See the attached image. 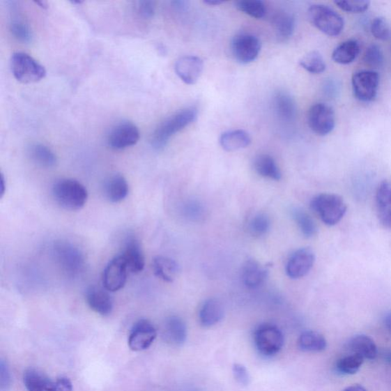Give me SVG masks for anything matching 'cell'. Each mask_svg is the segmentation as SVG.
<instances>
[{
    "instance_id": "31",
    "label": "cell",
    "mask_w": 391,
    "mask_h": 391,
    "mask_svg": "<svg viewBox=\"0 0 391 391\" xmlns=\"http://www.w3.org/2000/svg\"><path fill=\"white\" fill-rule=\"evenodd\" d=\"M360 53V45L355 40H348L339 45L332 52V60L340 65L353 62Z\"/></svg>"
},
{
    "instance_id": "21",
    "label": "cell",
    "mask_w": 391,
    "mask_h": 391,
    "mask_svg": "<svg viewBox=\"0 0 391 391\" xmlns=\"http://www.w3.org/2000/svg\"><path fill=\"white\" fill-rule=\"evenodd\" d=\"M187 337V325L181 318L172 316L167 319L163 328V337L174 346H181Z\"/></svg>"
},
{
    "instance_id": "4",
    "label": "cell",
    "mask_w": 391,
    "mask_h": 391,
    "mask_svg": "<svg viewBox=\"0 0 391 391\" xmlns=\"http://www.w3.org/2000/svg\"><path fill=\"white\" fill-rule=\"evenodd\" d=\"M11 69L15 78L23 84L37 83L46 76L44 66L26 53L13 54Z\"/></svg>"
},
{
    "instance_id": "35",
    "label": "cell",
    "mask_w": 391,
    "mask_h": 391,
    "mask_svg": "<svg viewBox=\"0 0 391 391\" xmlns=\"http://www.w3.org/2000/svg\"><path fill=\"white\" fill-rule=\"evenodd\" d=\"M236 7L254 19L264 18L267 12L266 4L260 0H240L236 3Z\"/></svg>"
},
{
    "instance_id": "39",
    "label": "cell",
    "mask_w": 391,
    "mask_h": 391,
    "mask_svg": "<svg viewBox=\"0 0 391 391\" xmlns=\"http://www.w3.org/2000/svg\"><path fill=\"white\" fill-rule=\"evenodd\" d=\"M270 228V220L265 213L255 215L250 223V233L254 236H265Z\"/></svg>"
},
{
    "instance_id": "41",
    "label": "cell",
    "mask_w": 391,
    "mask_h": 391,
    "mask_svg": "<svg viewBox=\"0 0 391 391\" xmlns=\"http://www.w3.org/2000/svg\"><path fill=\"white\" fill-rule=\"evenodd\" d=\"M372 35L375 38L385 41L389 38L390 33L386 20L382 17L375 18L371 26Z\"/></svg>"
},
{
    "instance_id": "28",
    "label": "cell",
    "mask_w": 391,
    "mask_h": 391,
    "mask_svg": "<svg viewBox=\"0 0 391 391\" xmlns=\"http://www.w3.org/2000/svg\"><path fill=\"white\" fill-rule=\"evenodd\" d=\"M254 169L261 177L275 181L282 179V172L275 159L268 155H260L255 158Z\"/></svg>"
},
{
    "instance_id": "29",
    "label": "cell",
    "mask_w": 391,
    "mask_h": 391,
    "mask_svg": "<svg viewBox=\"0 0 391 391\" xmlns=\"http://www.w3.org/2000/svg\"><path fill=\"white\" fill-rule=\"evenodd\" d=\"M327 346V342L322 334L316 331L303 332L298 339V347L306 353L323 352Z\"/></svg>"
},
{
    "instance_id": "46",
    "label": "cell",
    "mask_w": 391,
    "mask_h": 391,
    "mask_svg": "<svg viewBox=\"0 0 391 391\" xmlns=\"http://www.w3.org/2000/svg\"><path fill=\"white\" fill-rule=\"evenodd\" d=\"M57 391H73V385L71 381L66 377H60L55 382Z\"/></svg>"
},
{
    "instance_id": "49",
    "label": "cell",
    "mask_w": 391,
    "mask_h": 391,
    "mask_svg": "<svg viewBox=\"0 0 391 391\" xmlns=\"http://www.w3.org/2000/svg\"><path fill=\"white\" fill-rule=\"evenodd\" d=\"M385 324L386 325V328L391 335V313H389L385 316Z\"/></svg>"
},
{
    "instance_id": "38",
    "label": "cell",
    "mask_w": 391,
    "mask_h": 391,
    "mask_svg": "<svg viewBox=\"0 0 391 391\" xmlns=\"http://www.w3.org/2000/svg\"><path fill=\"white\" fill-rule=\"evenodd\" d=\"M364 61L373 68H383L385 65V57L381 47L378 45H370L365 52Z\"/></svg>"
},
{
    "instance_id": "8",
    "label": "cell",
    "mask_w": 391,
    "mask_h": 391,
    "mask_svg": "<svg viewBox=\"0 0 391 391\" xmlns=\"http://www.w3.org/2000/svg\"><path fill=\"white\" fill-rule=\"evenodd\" d=\"M308 124L311 130L321 137L330 134L336 125V115L332 107L316 103L309 109Z\"/></svg>"
},
{
    "instance_id": "3",
    "label": "cell",
    "mask_w": 391,
    "mask_h": 391,
    "mask_svg": "<svg viewBox=\"0 0 391 391\" xmlns=\"http://www.w3.org/2000/svg\"><path fill=\"white\" fill-rule=\"evenodd\" d=\"M312 209L325 225H337L347 211V206L340 196L321 194L316 196L310 203Z\"/></svg>"
},
{
    "instance_id": "6",
    "label": "cell",
    "mask_w": 391,
    "mask_h": 391,
    "mask_svg": "<svg viewBox=\"0 0 391 391\" xmlns=\"http://www.w3.org/2000/svg\"><path fill=\"white\" fill-rule=\"evenodd\" d=\"M254 342L259 353L266 357L277 355L284 346V335L277 326L262 324L255 330Z\"/></svg>"
},
{
    "instance_id": "51",
    "label": "cell",
    "mask_w": 391,
    "mask_h": 391,
    "mask_svg": "<svg viewBox=\"0 0 391 391\" xmlns=\"http://www.w3.org/2000/svg\"><path fill=\"white\" fill-rule=\"evenodd\" d=\"M382 356L384 358L385 360L391 365V351H385V352L383 353Z\"/></svg>"
},
{
    "instance_id": "14",
    "label": "cell",
    "mask_w": 391,
    "mask_h": 391,
    "mask_svg": "<svg viewBox=\"0 0 391 391\" xmlns=\"http://www.w3.org/2000/svg\"><path fill=\"white\" fill-rule=\"evenodd\" d=\"M315 262V254L309 248L295 252L287 261L286 273L292 279L305 277L312 269Z\"/></svg>"
},
{
    "instance_id": "48",
    "label": "cell",
    "mask_w": 391,
    "mask_h": 391,
    "mask_svg": "<svg viewBox=\"0 0 391 391\" xmlns=\"http://www.w3.org/2000/svg\"><path fill=\"white\" fill-rule=\"evenodd\" d=\"M343 391H367V390L362 387V385H355L350 387L346 388Z\"/></svg>"
},
{
    "instance_id": "12",
    "label": "cell",
    "mask_w": 391,
    "mask_h": 391,
    "mask_svg": "<svg viewBox=\"0 0 391 391\" xmlns=\"http://www.w3.org/2000/svg\"><path fill=\"white\" fill-rule=\"evenodd\" d=\"M140 138L138 127L130 122L116 125L108 134V146L114 150H123L137 145Z\"/></svg>"
},
{
    "instance_id": "42",
    "label": "cell",
    "mask_w": 391,
    "mask_h": 391,
    "mask_svg": "<svg viewBox=\"0 0 391 391\" xmlns=\"http://www.w3.org/2000/svg\"><path fill=\"white\" fill-rule=\"evenodd\" d=\"M12 386V375L9 365L1 359L0 361V390L9 391Z\"/></svg>"
},
{
    "instance_id": "13",
    "label": "cell",
    "mask_w": 391,
    "mask_h": 391,
    "mask_svg": "<svg viewBox=\"0 0 391 391\" xmlns=\"http://www.w3.org/2000/svg\"><path fill=\"white\" fill-rule=\"evenodd\" d=\"M156 337L155 325L148 320H140L133 325L128 344L134 352H141L151 347Z\"/></svg>"
},
{
    "instance_id": "26",
    "label": "cell",
    "mask_w": 391,
    "mask_h": 391,
    "mask_svg": "<svg viewBox=\"0 0 391 391\" xmlns=\"http://www.w3.org/2000/svg\"><path fill=\"white\" fill-rule=\"evenodd\" d=\"M348 349L353 354L361 355L362 358L374 360L378 356V348L374 342L365 335H358L351 339Z\"/></svg>"
},
{
    "instance_id": "1",
    "label": "cell",
    "mask_w": 391,
    "mask_h": 391,
    "mask_svg": "<svg viewBox=\"0 0 391 391\" xmlns=\"http://www.w3.org/2000/svg\"><path fill=\"white\" fill-rule=\"evenodd\" d=\"M197 115L198 112L196 108L189 107L166 118L158 125L151 137V146L156 150L164 148L173 135L194 123L197 121Z\"/></svg>"
},
{
    "instance_id": "17",
    "label": "cell",
    "mask_w": 391,
    "mask_h": 391,
    "mask_svg": "<svg viewBox=\"0 0 391 391\" xmlns=\"http://www.w3.org/2000/svg\"><path fill=\"white\" fill-rule=\"evenodd\" d=\"M121 255L130 273H140L145 268V256L137 238L130 237L127 239Z\"/></svg>"
},
{
    "instance_id": "5",
    "label": "cell",
    "mask_w": 391,
    "mask_h": 391,
    "mask_svg": "<svg viewBox=\"0 0 391 391\" xmlns=\"http://www.w3.org/2000/svg\"><path fill=\"white\" fill-rule=\"evenodd\" d=\"M308 17L316 29L328 36H338L344 29V20L338 13L326 6H310Z\"/></svg>"
},
{
    "instance_id": "2",
    "label": "cell",
    "mask_w": 391,
    "mask_h": 391,
    "mask_svg": "<svg viewBox=\"0 0 391 391\" xmlns=\"http://www.w3.org/2000/svg\"><path fill=\"white\" fill-rule=\"evenodd\" d=\"M52 194L56 202L69 210L82 209L89 199L86 188L81 182L74 179H61L56 182Z\"/></svg>"
},
{
    "instance_id": "22",
    "label": "cell",
    "mask_w": 391,
    "mask_h": 391,
    "mask_svg": "<svg viewBox=\"0 0 391 391\" xmlns=\"http://www.w3.org/2000/svg\"><path fill=\"white\" fill-rule=\"evenodd\" d=\"M130 192L129 183L121 174H114L105 183V194L111 203L122 202Z\"/></svg>"
},
{
    "instance_id": "20",
    "label": "cell",
    "mask_w": 391,
    "mask_h": 391,
    "mask_svg": "<svg viewBox=\"0 0 391 391\" xmlns=\"http://www.w3.org/2000/svg\"><path fill=\"white\" fill-rule=\"evenodd\" d=\"M268 275V269L254 260L247 261L242 270L243 282L250 289H259L266 282Z\"/></svg>"
},
{
    "instance_id": "36",
    "label": "cell",
    "mask_w": 391,
    "mask_h": 391,
    "mask_svg": "<svg viewBox=\"0 0 391 391\" xmlns=\"http://www.w3.org/2000/svg\"><path fill=\"white\" fill-rule=\"evenodd\" d=\"M300 66L309 73L319 75L325 71L326 66L323 56L317 52H309L300 61Z\"/></svg>"
},
{
    "instance_id": "10",
    "label": "cell",
    "mask_w": 391,
    "mask_h": 391,
    "mask_svg": "<svg viewBox=\"0 0 391 391\" xmlns=\"http://www.w3.org/2000/svg\"><path fill=\"white\" fill-rule=\"evenodd\" d=\"M129 268L121 254L109 261L102 275L103 287L109 292H116L123 289L127 282Z\"/></svg>"
},
{
    "instance_id": "7",
    "label": "cell",
    "mask_w": 391,
    "mask_h": 391,
    "mask_svg": "<svg viewBox=\"0 0 391 391\" xmlns=\"http://www.w3.org/2000/svg\"><path fill=\"white\" fill-rule=\"evenodd\" d=\"M53 253L61 269L69 275L75 276L82 273L84 267V257L81 250L67 242L56 243Z\"/></svg>"
},
{
    "instance_id": "27",
    "label": "cell",
    "mask_w": 391,
    "mask_h": 391,
    "mask_svg": "<svg viewBox=\"0 0 391 391\" xmlns=\"http://www.w3.org/2000/svg\"><path fill=\"white\" fill-rule=\"evenodd\" d=\"M153 270L155 275L161 280L172 283L179 273V266L174 260L164 257L158 256L153 260Z\"/></svg>"
},
{
    "instance_id": "24",
    "label": "cell",
    "mask_w": 391,
    "mask_h": 391,
    "mask_svg": "<svg viewBox=\"0 0 391 391\" xmlns=\"http://www.w3.org/2000/svg\"><path fill=\"white\" fill-rule=\"evenodd\" d=\"M23 381L28 391H57L55 383L44 373L34 369L24 373Z\"/></svg>"
},
{
    "instance_id": "23",
    "label": "cell",
    "mask_w": 391,
    "mask_h": 391,
    "mask_svg": "<svg viewBox=\"0 0 391 391\" xmlns=\"http://www.w3.org/2000/svg\"><path fill=\"white\" fill-rule=\"evenodd\" d=\"M224 316V307L217 299L211 298L204 302L199 309V322L204 327H210L220 323Z\"/></svg>"
},
{
    "instance_id": "9",
    "label": "cell",
    "mask_w": 391,
    "mask_h": 391,
    "mask_svg": "<svg viewBox=\"0 0 391 391\" xmlns=\"http://www.w3.org/2000/svg\"><path fill=\"white\" fill-rule=\"evenodd\" d=\"M261 42L258 37L248 33L237 35L231 42V52L236 60L247 65L259 57Z\"/></svg>"
},
{
    "instance_id": "45",
    "label": "cell",
    "mask_w": 391,
    "mask_h": 391,
    "mask_svg": "<svg viewBox=\"0 0 391 391\" xmlns=\"http://www.w3.org/2000/svg\"><path fill=\"white\" fill-rule=\"evenodd\" d=\"M339 85L337 82L328 81L324 85V92L330 98L336 97L337 93L339 91Z\"/></svg>"
},
{
    "instance_id": "30",
    "label": "cell",
    "mask_w": 391,
    "mask_h": 391,
    "mask_svg": "<svg viewBox=\"0 0 391 391\" xmlns=\"http://www.w3.org/2000/svg\"><path fill=\"white\" fill-rule=\"evenodd\" d=\"M31 160L44 169H51L57 164V158L53 151L43 144H34L29 149Z\"/></svg>"
},
{
    "instance_id": "40",
    "label": "cell",
    "mask_w": 391,
    "mask_h": 391,
    "mask_svg": "<svg viewBox=\"0 0 391 391\" xmlns=\"http://www.w3.org/2000/svg\"><path fill=\"white\" fill-rule=\"evenodd\" d=\"M339 9L350 13H362L368 10L370 2L366 0H338L335 2Z\"/></svg>"
},
{
    "instance_id": "32",
    "label": "cell",
    "mask_w": 391,
    "mask_h": 391,
    "mask_svg": "<svg viewBox=\"0 0 391 391\" xmlns=\"http://www.w3.org/2000/svg\"><path fill=\"white\" fill-rule=\"evenodd\" d=\"M273 25L277 37L282 41H286L293 34L295 20L289 13H278L273 20Z\"/></svg>"
},
{
    "instance_id": "19",
    "label": "cell",
    "mask_w": 391,
    "mask_h": 391,
    "mask_svg": "<svg viewBox=\"0 0 391 391\" xmlns=\"http://www.w3.org/2000/svg\"><path fill=\"white\" fill-rule=\"evenodd\" d=\"M273 107L276 116L283 123H291L297 115V107L289 93L279 91L273 98Z\"/></svg>"
},
{
    "instance_id": "18",
    "label": "cell",
    "mask_w": 391,
    "mask_h": 391,
    "mask_svg": "<svg viewBox=\"0 0 391 391\" xmlns=\"http://www.w3.org/2000/svg\"><path fill=\"white\" fill-rule=\"evenodd\" d=\"M376 207L381 224L391 229V182L385 181L379 185L376 193Z\"/></svg>"
},
{
    "instance_id": "44",
    "label": "cell",
    "mask_w": 391,
    "mask_h": 391,
    "mask_svg": "<svg viewBox=\"0 0 391 391\" xmlns=\"http://www.w3.org/2000/svg\"><path fill=\"white\" fill-rule=\"evenodd\" d=\"M137 9L141 17L148 20L154 17L155 3L153 1H140L137 3Z\"/></svg>"
},
{
    "instance_id": "43",
    "label": "cell",
    "mask_w": 391,
    "mask_h": 391,
    "mask_svg": "<svg viewBox=\"0 0 391 391\" xmlns=\"http://www.w3.org/2000/svg\"><path fill=\"white\" fill-rule=\"evenodd\" d=\"M234 378L238 384L246 386L250 384V375L243 365L235 364L233 368Z\"/></svg>"
},
{
    "instance_id": "52",
    "label": "cell",
    "mask_w": 391,
    "mask_h": 391,
    "mask_svg": "<svg viewBox=\"0 0 391 391\" xmlns=\"http://www.w3.org/2000/svg\"><path fill=\"white\" fill-rule=\"evenodd\" d=\"M224 2L220 1V0H206L204 3L209 6H219Z\"/></svg>"
},
{
    "instance_id": "33",
    "label": "cell",
    "mask_w": 391,
    "mask_h": 391,
    "mask_svg": "<svg viewBox=\"0 0 391 391\" xmlns=\"http://www.w3.org/2000/svg\"><path fill=\"white\" fill-rule=\"evenodd\" d=\"M292 215L303 236L307 238H311L316 234L317 227L316 223L307 212L296 208L293 210Z\"/></svg>"
},
{
    "instance_id": "47",
    "label": "cell",
    "mask_w": 391,
    "mask_h": 391,
    "mask_svg": "<svg viewBox=\"0 0 391 391\" xmlns=\"http://www.w3.org/2000/svg\"><path fill=\"white\" fill-rule=\"evenodd\" d=\"M173 3L174 7L177 8L178 10H186L187 7V3L185 1H176L174 2Z\"/></svg>"
},
{
    "instance_id": "53",
    "label": "cell",
    "mask_w": 391,
    "mask_h": 391,
    "mask_svg": "<svg viewBox=\"0 0 391 391\" xmlns=\"http://www.w3.org/2000/svg\"><path fill=\"white\" fill-rule=\"evenodd\" d=\"M36 3L40 7L43 8V9H45V8H47V3L45 1H38L36 2Z\"/></svg>"
},
{
    "instance_id": "11",
    "label": "cell",
    "mask_w": 391,
    "mask_h": 391,
    "mask_svg": "<svg viewBox=\"0 0 391 391\" xmlns=\"http://www.w3.org/2000/svg\"><path fill=\"white\" fill-rule=\"evenodd\" d=\"M353 89L355 97L362 102H370L376 98L379 75L373 70L358 71L353 77Z\"/></svg>"
},
{
    "instance_id": "37",
    "label": "cell",
    "mask_w": 391,
    "mask_h": 391,
    "mask_svg": "<svg viewBox=\"0 0 391 391\" xmlns=\"http://www.w3.org/2000/svg\"><path fill=\"white\" fill-rule=\"evenodd\" d=\"M10 31L13 36L23 43H29L33 38V33L28 24L20 17L12 19Z\"/></svg>"
},
{
    "instance_id": "50",
    "label": "cell",
    "mask_w": 391,
    "mask_h": 391,
    "mask_svg": "<svg viewBox=\"0 0 391 391\" xmlns=\"http://www.w3.org/2000/svg\"><path fill=\"white\" fill-rule=\"evenodd\" d=\"M0 187H1L0 194H1V197H3L6 191L5 178L3 174H1V178H0Z\"/></svg>"
},
{
    "instance_id": "34",
    "label": "cell",
    "mask_w": 391,
    "mask_h": 391,
    "mask_svg": "<svg viewBox=\"0 0 391 391\" xmlns=\"http://www.w3.org/2000/svg\"><path fill=\"white\" fill-rule=\"evenodd\" d=\"M364 358L357 354H352L339 359L336 364V370L343 375H352L360 370L364 363Z\"/></svg>"
},
{
    "instance_id": "15",
    "label": "cell",
    "mask_w": 391,
    "mask_h": 391,
    "mask_svg": "<svg viewBox=\"0 0 391 391\" xmlns=\"http://www.w3.org/2000/svg\"><path fill=\"white\" fill-rule=\"evenodd\" d=\"M174 70L183 83L194 85L202 75L204 62L196 56H186L177 61Z\"/></svg>"
},
{
    "instance_id": "25",
    "label": "cell",
    "mask_w": 391,
    "mask_h": 391,
    "mask_svg": "<svg viewBox=\"0 0 391 391\" xmlns=\"http://www.w3.org/2000/svg\"><path fill=\"white\" fill-rule=\"evenodd\" d=\"M249 133L238 130L222 133L220 143L221 147L227 151H236L248 147L251 143Z\"/></svg>"
},
{
    "instance_id": "16",
    "label": "cell",
    "mask_w": 391,
    "mask_h": 391,
    "mask_svg": "<svg viewBox=\"0 0 391 391\" xmlns=\"http://www.w3.org/2000/svg\"><path fill=\"white\" fill-rule=\"evenodd\" d=\"M86 301L90 308L101 316H109L114 309V301L105 289L92 286L86 291Z\"/></svg>"
}]
</instances>
